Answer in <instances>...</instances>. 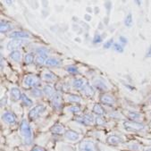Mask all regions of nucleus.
<instances>
[{
    "label": "nucleus",
    "instance_id": "1",
    "mask_svg": "<svg viewBox=\"0 0 151 151\" xmlns=\"http://www.w3.org/2000/svg\"><path fill=\"white\" fill-rule=\"evenodd\" d=\"M20 132H21V134H22V136L23 138L24 144L31 145L32 142V132L31 126L29 125L28 122L25 119H23L21 122Z\"/></svg>",
    "mask_w": 151,
    "mask_h": 151
},
{
    "label": "nucleus",
    "instance_id": "2",
    "mask_svg": "<svg viewBox=\"0 0 151 151\" xmlns=\"http://www.w3.org/2000/svg\"><path fill=\"white\" fill-rule=\"evenodd\" d=\"M124 127L125 130L130 132H141L145 130V125L143 124L133 122V121H125L124 122Z\"/></svg>",
    "mask_w": 151,
    "mask_h": 151
},
{
    "label": "nucleus",
    "instance_id": "3",
    "mask_svg": "<svg viewBox=\"0 0 151 151\" xmlns=\"http://www.w3.org/2000/svg\"><path fill=\"white\" fill-rule=\"evenodd\" d=\"M46 110V106L42 104L38 105L36 106H34L29 113V118L31 120H35L37 119L44 111Z\"/></svg>",
    "mask_w": 151,
    "mask_h": 151
},
{
    "label": "nucleus",
    "instance_id": "4",
    "mask_svg": "<svg viewBox=\"0 0 151 151\" xmlns=\"http://www.w3.org/2000/svg\"><path fill=\"white\" fill-rule=\"evenodd\" d=\"M81 151H96L95 143L91 140H83L80 143Z\"/></svg>",
    "mask_w": 151,
    "mask_h": 151
},
{
    "label": "nucleus",
    "instance_id": "5",
    "mask_svg": "<svg viewBox=\"0 0 151 151\" xmlns=\"http://www.w3.org/2000/svg\"><path fill=\"white\" fill-rule=\"evenodd\" d=\"M39 84V78L35 75H28L23 80V85L25 87H36Z\"/></svg>",
    "mask_w": 151,
    "mask_h": 151
},
{
    "label": "nucleus",
    "instance_id": "6",
    "mask_svg": "<svg viewBox=\"0 0 151 151\" xmlns=\"http://www.w3.org/2000/svg\"><path fill=\"white\" fill-rule=\"evenodd\" d=\"M2 120L7 124H14L16 123V116L12 112H6L2 115Z\"/></svg>",
    "mask_w": 151,
    "mask_h": 151
},
{
    "label": "nucleus",
    "instance_id": "7",
    "mask_svg": "<svg viewBox=\"0 0 151 151\" xmlns=\"http://www.w3.org/2000/svg\"><path fill=\"white\" fill-rule=\"evenodd\" d=\"M100 102L106 106H113L115 103V99L110 94H102L100 96Z\"/></svg>",
    "mask_w": 151,
    "mask_h": 151
},
{
    "label": "nucleus",
    "instance_id": "8",
    "mask_svg": "<svg viewBox=\"0 0 151 151\" xmlns=\"http://www.w3.org/2000/svg\"><path fill=\"white\" fill-rule=\"evenodd\" d=\"M23 42L22 40H13L11 41H9L7 43V49L8 50H11V51H14V50H17V48L21 47L22 46Z\"/></svg>",
    "mask_w": 151,
    "mask_h": 151
},
{
    "label": "nucleus",
    "instance_id": "9",
    "mask_svg": "<svg viewBox=\"0 0 151 151\" xmlns=\"http://www.w3.org/2000/svg\"><path fill=\"white\" fill-rule=\"evenodd\" d=\"M8 37L12 38V39H14V40H20V39H29V33H27L25 32L18 31V32H11L10 34H8Z\"/></svg>",
    "mask_w": 151,
    "mask_h": 151
},
{
    "label": "nucleus",
    "instance_id": "10",
    "mask_svg": "<svg viewBox=\"0 0 151 151\" xmlns=\"http://www.w3.org/2000/svg\"><path fill=\"white\" fill-rule=\"evenodd\" d=\"M52 105L55 109H59L62 106V96L60 93H55L52 97Z\"/></svg>",
    "mask_w": 151,
    "mask_h": 151
},
{
    "label": "nucleus",
    "instance_id": "11",
    "mask_svg": "<svg viewBox=\"0 0 151 151\" xmlns=\"http://www.w3.org/2000/svg\"><path fill=\"white\" fill-rule=\"evenodd\" d=\"M94 86L96 87V88H98L99 90H101V91H104V90H107L108 87L106 83V81L103 79H96L94 81Z\"/></svg>",
    "mask_w": 151,
    "mask_h": 151
},
{
    "label": "nucleus",
    "instance_id": "12",
    "mask_svg": "<svg viewBox=\"0 0 151 151\" xmlns=\"http://www.w3.org/2000/svg\"><path fill=\"white\" fill-rule=\"evenodd\" d=\"M65 139H67L68 140H71V141H76L80 139V134L73 130H69V131H66L65 133Z\"/></svg>",
    "mask_w": 151,
    "mask_h": 151
},
{
    "label": "nucleus",
    "instance_id": "13",
    "mask_svg": "<svg viewBox=\"0 0 151 151\" xmlns=\"http://www.w3.org/2000/svg\"><path fill=\"white\" fill-rule=\"evenodd\" d=\"M81 90H82V93L85 96H87V97H92L95 94L94 88L91 86H90L89 84H88V83H85V85L82 87Z\"/></svg>",
    "mask_w": 151,
    "mask_h": 151
},
{
    "label": "nucleus",
    "instance_id": "14",
    "mask_svg": "<svg viewBox=\"0 0 151 151\" xmlns=\"http://www.w3.org/2000/svg\"><path fill=\"white\" fill-rule=\"evenodd\" d=\"M50 132L53 134H56V135H61V134L65 133V127L63 125H60V124H55V125L52 126L50 129Z\"/></svg>",
    "mask_w": 151,
    "mask_h": 151
},
{
    "label": "nucleus",
    "instance_id": "15",
    "mask_svg": "<svg viewBox=\"0 0 151 151\" xmlns=\"http://www.w3.org/2000/svg\"><path fill=\"white\" fill-rule=\"evenodd\" d=\"M106 141L110 145H118V144L123 142V139L117 135H110V136L107 137Z\"/></svg>",
    "mask_w": 151,
    "mask_h": 151
},
{
    "label": "nucleus",
    "instance_id": "16",
    "mask_svg": "<svg viewBox=\"0 0 151 151\" xmlns=\"http://www.w3.org/2000/svg\"><path fill=\"white\" fill-rule=\"evenodd\" d=\"M10 94H11V97L13 98L14 100L17 101V100H20L22 99V93H21V90L18 88H12L11 90H10Z\"/></svg>",
    "mask_w": 151,
    "mask_h": 151
},
{
    "label": "nucleus",
    "instance_id": "17",
    "mask_svg": "<svg viewBox=\"0 0 151 151\" xmlns=\"http://www.w3.org/2000/svg\"><path fill=\"white\" fill-rule=\"evenodd\" d=\"M46 65L47 66H59L61 65V61H60L59 59L57 58H55V57H48L47 60H46V63H45Z\"/></svg>",
    "mask_w": 151,
    "mask_h": 151
},
{
    "label": "nucleus",
    "instance_id": "18",
    "mask_svg": "<svg viewBox=\"0 0 151 151\" xmlns=\"http://www.w3.org/2000/svg\"><path fill=\"white\" fill-rule=\"evenodd\" d=\"M12 29H13V25L11 23L1 21V25H0V32H1V33L8 32L11 31Z\"/></svg>",
    "mask_w": 151,
    "mask_h": 151
},
{
    "label": "nucleus",
    "instance_id": "19",
    "mask_svg": "<svg viewBox=\"0 0 151 151\" xmlns=\"http://www.w3.org/2000/svg\"><path fill=\"white\" fill-rule=\"evenodd\" d=\"M10 58L12 60H14V62L16 63H19L22 59V54L19 50H14V51H12L10 53Z\"/></svg>",
    "mask_w": 151,
    "mask_h": 151
},
{
    "label": "nucleus",
    "instance_id": "20",
    "mask_svg": "<svg viewBox=\"0 0 151 151\" xmlns=\"http://www.w3.org/2000/svg\"><path fill=\"white\" fill-rule=\"evenodd\" d=\"M42 90H43V93H44L46 96L49 97V98H51V97H53V96L55 95V94H54V93H55L54 88H53L52 86H50V85H46Z\"/></svg>",
    "mask_w": 151,
    "mask_h": 151
},
{
    "label": "nucleus",
    "instance_id": "21",
    "mask_svg": "<svg viewBox=\"0 0 151 151\" xmlns=\"http://www.w3.org/2000/svg\"><path fill=\"white\" fill-rule=\"evenodd\" d=\"M92 112H93L94 114H98V115H103V114H105L104 108H103L102 106L99 105V104H95V105H94V106H93V108H92Z\"/></svg>",
    "mask_w": 151,
    "mask_h": 151
},
{
    "label": "nucleus",
    "instance_id": "22",
    "mask_svg": "<svg viewBox=\"0 0 151 151\" xmlns=\"http://www.w3.org/2000/svg\"><path fill=\"white\" fill-rule=\"evenodd\" d=\"M127 117L131 121H133V122H135L136 120H138V119H139L141 117V114H139V113H137V112H132V111H130L127 114Z\"/></svg>",
    "mask_w": 151,
    "mask_h": 151
},
{
    "label": "nucleus",
    "instance_id": "23",
    "mask_svg": "<svg viewBox=\"0 0 151 151\" xmlns=\"http://www.w3.org/2000/svg\"><path fill=\"white\" fill-rule=\"evenodd\" d=\"M85 85L84 83V81L82 79H80V78H77V79H74L73 81V86L76 88H82L83 86Z\"/></svg>",
    "mask_w": 151,
    "mask_h": 151
},
{
    "label": "nucleus",
    "instance_id": "24",
    "mask_svg": "<svg viewBox=\"0 0 151 151\" xmlns=\"http://www.w3.org/2000/svg\"><path fill=\"white\" fill-rule=\"evenodd\" d=\"M67 100L71 103H80L81 101V99L77 96V95H74V94H70L68 95L67 97Z\"/></svg>",
    "mask_w": 151,
    "mask_h": 151
},
{
    "label": "nucleus",
    "instance_id": "25",
    "mask_svg": "<svg viewBox=\"0 0 151 151\" xmlns=\"http://www.w3.org/2000/svg\"><path fill=\"white\" fill-rule=\"evenodd\" d=\"M35 61L34 55L32 53H29L25 55V64L26 65H31Z\"/></svg>",
    "mask_w": 151,
    "mask_h": 151
},
{
    "label": "nucleus",
    "instance_id": "26",
    "mask_svg": "<svg viewBox=\"0 0 151 151\" xmlns=\"http://www.w3.org/2000/svg\"><path fill=\"white\" fill-rule=\"evenodd\" d=\"M49 52H50V50H49L48 48L43 47H38V48L36 49V53H37L39 55H45V56H47V55Z\"/></svg>",
    "mask_w": 151,
    "mask_h": 151
},
{
    "label": "nucleus",
    "instance_id": "27",
    "mask_svg": "<svg viewBox=\"0 0 151 151\" xmlns=\"http://www.w3.org/2000/svg\"><path fill=\"white\" fill-rule=\"evenodd\" d=\"M83 117H84L85 121L87 122L88 125L93 124V123H94V121H95V118H94V116H93L92 114H86L83 115Z\"/></svg>",
    "mask_w": 151,
    "mask_h": 151
},
{
    "label": "nucleus",
    "instance_id": "28",
    "mask_svg": "<svg viewBox=\"0 0 151 151\" xmlns=\"http://www.w3.org/2000/svg\"><path fill=\"white\" fill-rule=\"evenodd\" d=\"M22 103L25 105V106H32V104H33V102H32V100L29 99V98H28L25 94H22Z\"/></svg>",
    "mask_w": 151,
    "mask_h": 151
},
{
    "label": "nucleus",
    "instance_id": "29",
    "mask_svg": "<svg viewBox=\"0 0 151 151\" xmlns=\"http://www.w3.org/2000/svg\"><path fill=\"white\" fill-rule=\"evenodd\" d=\"M31 93L34 98H40L43 95V90H41L38 88H33Z\"/></svg>",
    "mask_w": 151,
    "mask_h": 151
},
{
    "label": "nucleus",
    "instance_id": "30",
    "mask_svg": "<svg viewBox=\"0 0 151 151\" xmlns=\"http://www.w3.org/2000/svg\"><path fill=\"white\" fill-rule=\"evenodd\" d=\"M47 56L45 55H38L35 59V63L39 65H42L46 63V60H47Z\"/></svg>",
    "mask_w": 151,
    "mask_h": 151
},
{
    "label": "nucleus",
    "instance_id": "31",
    "mask_svg": "<svg viewBox=\"0 0 151 151\" xmlns=\"http://www.w3.org/2000/svg\"><path fill=\"white\" fill-rule=\"evenodd\" d=\"M132 23H133V20H132V14H129L125 19H124V24L125 26H127L128 28H131L132 26Z\"/></svg>",
    "mask_w": 151,
    "mask_h": 151
},
{
    "label": "nucleus",
    "instance_id": "32",
    "mask_svg": "<svg viewBox=\"0 0 151 151\" xmlns=\"http://www.w3.org/2000/svg\"><path fill=\"white\" fill-rule=\"evenodd\" d=\"M43 79L45 81H54L55 79V76L54 73L48 72V73H46L43 74Z\"/></svg>",
    "mask_w": 151,
    "mask_h": 151
},
{
    "label": "nucleus",
    "instance_id": "33",
    "mask_svg": "<svg viewBox=\"0 0 151 151\" xmlns=\"http://www.w3.org/2000/svg\"><path fill=\"white\" fill-rule=\"evenodd\" d=\"M67 111L70 112V113H72V114H79V113L81 112V108L79 106H73L69 107L67 109Z\"/></svg>",
    "mask_w": 151,
    "mask_h": 151
},
{
    "label": "nucleus",
    "instance_id": "34",
    "mask_svg": "<svg viewBox=\"0 0 151 151\" xmlns=\"http://www.w3.org/2000/svg\"><path fill=\"white\" fill-rule=\"evenodd\" d=\"M114 49L118 52V53H123L124 52V47L122 45H120L119 43H114Z\"/></svg>",
    "mask_w": 151,
    "mask_h": 151
},
{
    "label": "nucleus",
    "instance_id": "35",
    "mask_svg": "<svg viewBox=\"0 0 151 151\" xmlns=\"http://www.w3.org/2000/svg\"><path fill=\"white\" fill-rule=\"evenodd\" d=\"M66 71L70 73H79L78 68L76 66H73V65H70V66L66 67Z\"/></svg>",
    "mask_w": 151,
    "mask_h": 151
},
{
    "label": "nucleus",
    "instance_id": "36",
    "mask_svg": "<svg viewBox=\"0 0 151 151\" xmlns=\"http://www.w3.org/2000/svg\"><path fill=\"white\" fill-rule=\"evenodd\" d=\"M102 42V37L100 34L97 33L95 36H94V39H93V43L94 44H99Z\"/></svg>",
    "mask_w": 151,
    "mask_h": 151
},
{
    "label": "nucleus",
    "instance_id": "37",
    "mask_svg": "<svg viewBox=\"0 0 151 151\" xmlns=\"http://www.w3.org/2000/svg\"><path fill=\"white\" fill-rule=\"evenodd\" d=\"M113 44H114V40H113V39H110L109 40H107V41L105 42V44H104V48L108 49V48L112 47V45H113Z\"/></svg>",
    "mask_w": 151,
    "mask_h": 151
},
{
    "label": "nucleus",
    "instance_id": "38",
    "mask_svg": "<svg viewBox=\"0 0 151 151\" xmlns=\"http://www.w3.org/2000/svg\"><path fill=\"white\" fill-rule=\"evenodd\" d=\"M75 120L77 121L78 123H80V124H81L88 125V124H87V122L85 121V119H84V117H83V116H77V117L75 118Z\"/></svg>",
    "mask_w": 151,
    "mask_h": 151
},
{
    "label": "nucleus",
    "instance_id": "39",
    "mask_svg": "<svg viewBox=\"0 0 151 151\" xmlns=\"http://www.w3.org/2000/svg\"><path fill=\"white\" fill-rule=\"evenodd\" d=\"M96 123H97L98 125H102V124H105V121L101 117H97L96 118Z\"/></svg>",
    "mask_w": 151,
    "mask_h": 151
},
{
    "label": "nucleus",
    "instance_id": "40",
    "mask_svg": "<svg viewBox=\"0 0 151 151\" xmlns=\"http://www.w3.org/2000/svg\"><path fill=\"white\" fill-rule=\"evenodd\" d=\"M119 40H120V42H122L123 44H127L128 43V40L125 37H124V36H120L119 37Z\"/></svg>",
    "mask_w": 151,
    "mask_h": 151
},
{
    "label": "nucleus",
    "instance_id": "41",
    "mask_svg": "<svg viewBox=\"0 0 151 151\" xmlns=\"http://www.w3.org/2000/svg\"><path fill=\"white\" fill-rule=\"evenodd\" d=\"M32 151H45V150L40 147H35L32 149Z\"/></svg>",
    "mask_w": 151,
    "mask_h": 151
},
{
    "label": "nucleus",
    "instance_id": "42",
    "mask_svg": "<svg viewBox=\"0 0 151 151\" xmlns=\"http://www.w3.org/2000/svg\"><path fill=\"white\" fill-rule=\"evenodd\" d=\"M139 145H135V144H132V145H131L130 146V147L132 148V149H134V150H136V151H138V149L136 148V147H139Z\"/></svg>",
    "mask_w": 151,
    "mask_h": 151
},
{
    "label": "nucleus",
    "instance_id": "43",
    "mask_svg": "<svg viewBox=\"0 0 151 151\" xmlns=\"http://www.w3.org/2000/svg\"><path fill=\"white\" fill-rule=\"evenodd\" d=\"M147 57H151V47H149V49H148V51H147Z\"/></svg>",
    "mask_w": 151,
    "mask_h": 151
},
{
    "label": "nucleus",
    "instance_id": "44",
    "mask_svg": "<svg viewBox=\"0 0 151 151\" xmlns=\"http://www.w3.org/2000/svg\"><path fill=\"white\" fill-rule=\"evenodd\" d=\"M85 17L87 18V19H86L87 21H89L90 19H91V17H90V16H88V15H85Z\"/></svg>",
    "mask_w": 151,
    "mask_h": 151
},
{
    "label": "nucleus",
    "instance_id": "45",
    "mask_svg": "<svg viewBox=\"0 0 151 151\" xmlns=\"http://www.w3.org/2000/svg\"><path fill=\"white\" fill-rule=\"evenodd\" d=\"M144 151H151V147H149V148H147V149H145Z\"/></svg>",
    "mask_w": 151,
    "mask_h": 151
},
{
    "label": "nucleus",
    "instance_id": "46",
    "mask_svg": "<svg viewBox=\"0 0 151 151\" xmlns=\"http://www.w3.org/2000/svg\"><path fill=\"white\" fill-rule=\"evenodd\" d=\"M6 3H8V4H12V3H13V1H6Z\"/></svg>",
    "mask_w": 151,
    "mask_h": 151
}]
</instances>
